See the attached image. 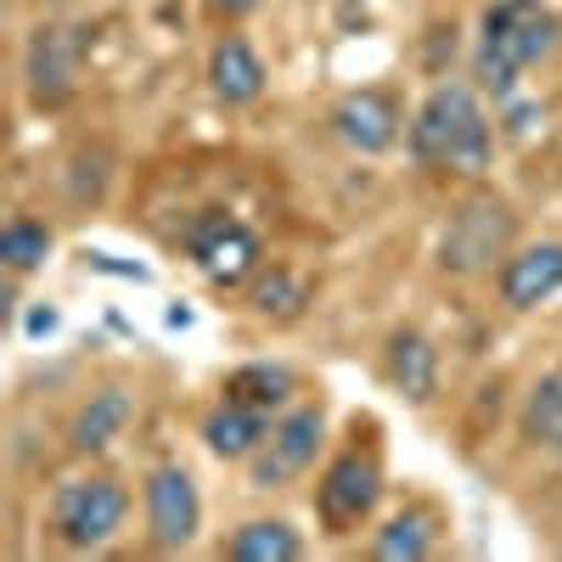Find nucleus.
<instances>
[{
  "label": "nucleus",
  "mask_w": 562,
  "mask_h": 562,
  "mask_svg": "<svg viewBox=\"0 0 562 562\" xmlns=\"http://www.w3.org/2000/svg\"><path fill=\"white\" fill-rule=\"evenodd\" d=\"M265 0H203V12L209 18H220V23H237V18H248V12H259Z\"/></svg>",
  "instance_id": "22"
},
{
  "label": "nucleus",
  "mask_w": 562,
  "mask_h": 562,
  "mask_svg": "<svg viewBox=\"0 0 562 562\" xmlns=\"http://www.w3.org/2000/svg\"><path fill=\"white\" fill-rule=\"evenodd\" d=\"M130 416H135V400H130L119 383L97 389V394L74 411V422H68V450H74V456H102V450L130 428Z\"/></svg>",
  "instance_id": "15"
},
{
  "label": "nucleus",
  "mask_w": 562,
  "mask_h": 562,
  "mask_svg": "<svg viewBox=\"0 0 562 562\" xmlns=\"http://www.w3.org/2000/svg\"><path fill=\"white\" fill-rule=\"evenodd\" d=\"M220 557L231 562H299L304 557V535L288 518H248L225 535Z\"/></svg>",
  "instance_id": "17"
},
{
  "label": "nucleus",
  "mask_w": 562,
  "mask_h": 562,
  "mask_svg": "<svg viewBox=\"0 0 562 562\" xmlns=\"http://www.w3.org/2000/svg\"><path fill=\"white\" fill-rule=\"evenodd\" d=\"M140 506H147V540L158 551H186L198 535H203V495H198V479L186 467L164 461L147 473L140 484Z\"/></svg>",
  "instance_id": "9"
},
{
  "label": "nucleus",
  "mask_w": 562,
  "mask_h": 562,
  "mask_svg": "<svg viewBox=\"0 0 562 562\" xmlns=\"http://www.w3.org/2000/svg\"><path fill=\"white\" fill-rule=\"evenodd\" d=\"M326 445V405H288L276 422H270V439L259 445V456L248 461L254 467V490H281L288 479H304L315 456Z\"/></svg>",
  "instance_id": "8"
},
{
  "label": "nucleus",
  "mask_w": 562,
  "mask_h": 562,
  "mask_svg": "<svg viewBox=\"0 0 562 562\" xmlns=\"http://www.w3.org/2000/svg\"><path fill=\"white\" fill-rule=\"evenodd\" d=\"M52 326H57V310H52V304H34L29 321H23V333H29V338H45Z\"/></svg>",
  "instance_id": "23"
},
{
  "label": "nucleus",
  "mask_w": 562,
  "mask_h": 562,
  "mask_svg": "<svg viewBox=\"0 0 562 562\" xmlns=\"http://www.w3.org/2000/svg\"><path fill=\"white\" fill-rule=\"evenodd\" d=\"M333 135L344 140L349 153L360 158H383L394 140H400V102L389 90H349V97L333 102Z\"/></svg>",
  "instance_id": "10"
},
{
  "label": "nucleus",
  "mask_w": 562,
  "mask_h": 562,
  "mask_svg": "<svg viewBox=\"0 0 562 562\" xmlns=\"http://www.w3.org/2000/svg\"><path fill=\"white\" fill-rule=\"evenodd\" d=\"M557 40L562 23L546 0H490L479 18V52H473L479 90H490L495 108H506L524 90V74L557 52Z\"/></svg>",
  "instance_id": "2"
},
{
  "label": "nucleus",
  "mask_w": 562,
  "mask_h": 562,
  "mask_svg": "<svg viewBox=\"0 0 562 562\" xmlns=\"http://www.w3.org/2000/svg\"><path fill=\"white\" fill-rule=\"evenodd\" d=\"M310 304V281L288 265H259V276L248 281V310L259 321H293Z\"/></svg>",
  "instance_id": "19"
},
{
  "label": "nucleus",
  "mask_w": 562,
  "mask_h": 562,
  "mask_svg": "<svg viewBox=\"0 0 562 562\" xmlns=\"http://www.w3.org/2000/svg\"><path fill=\"white\" fill-rule=\"evenodd\" d=\"M434 546H439V518L428 506H405L371 535V557L378 562H422L434 557Z\"/></svg>",
  "instance_id": "18"
},
{
  "label": "nucleus",
  "mask_w": 562,
  "mask_h": 562,
  "mask_svg": "<svg viewBox=\"0 0 562 562\" xmlns=\"http://www.w3.org/2000/svg\"><path fill=\"white\" fill-rule=\"evenodd\" d=\"M85 74V29L68 23H40L23 45V90L34 108H63L79 97Z\"/></svg>",
  "instance_id": "7"
},
{
  "label": "nucleus",
  "mask_w": 562,
  "mask_h": 562,
  "mask_svg": "<svg viewBox=\"0 0 562 562\" xmlns=\"http://www.w3.org/2000/svg\"><path fill=\"white\" fill-rule=\"evenodd\" d=\"M220 394L237 400V405H254V411H265V416H281V411L293 405V394H299V378H293L281 360H248V366H237V371H225Z\"/></svg>",
  "instance_id": "16"
},
{
  "label": "nucleus",
  "mask_w": 562,
  "mask_h": 562,
  "mask_svg": "<svg viewBox=\"0 0 562 562\" xmlns=\"http://www.w3.org/2000/svg\"><path fill=\"white\" fill-rule=\"evenodd\" d=\"M383 456L371 445H349L326 461V473L315 479V518L326 535H355L378 518L383 506Z\"/></svg>",
  "instance_id": "4"
},
{
  "label": "nucleus",
  "mask_w": 562,
  "mask_h": 562,
  "mask_svg": "<svg viewBox=\"0 0 562 562\" xmlns=\"http://www.w3.org/2000/svg\"><path fill=\"white\" fill-rule=\"evenodd\" d=\"M405 147L422 169H450L479 180L495 158V124L479 102V85L439 79L405 124Z\"/></svg>",
  "instance_id": "1"
},
{
  "label": "nucleus",
  "mask_w": 562,
  "mask_h": 562,
  "mask_svg": "<svg viewBox=\"0 0 562 562\" xmlns=\"http://www.w3.org/2000/svg\"><path fill=\"white\" fill-rule=\"evenodd\" d=\"M512 237H518V214H512L501 198H473L450 214V225L439 231V270L456 281L473 276H495V265H506Z\"/></svg>",
  "instance_id": "3"
},
{
  "label": "nucleus",
  "mask_w": 562,
  "mask_h": 562,
  "mask_svg": "<svg viewBox=\"0 0 562 562\" xmlns=\"http://www.w3.org/2000/svg\"><path fill=\"white\" fill-rule=\"evenodd\" d=\"M186 259L198 265V276L209 288L231 293V288H248L265 265V243L248 220H237L231 209H203L192 225H186Z\"/></svg>",
  "instance_id": "5"
},
{
  "label": "nucleus",
  "mask_w": 562,
  "mask_h": 562,
  "mask_svg": "<svg viewBox=\"0 0 562 562\" xmlns=\"http://www.w3.org/2000/svg\"><path fill=\"white\" fill-rule=\"evenodd\" d=\"M130 524V490L113 473H90V479H68L52 495V535L68 551H102L119 529Z\"/></svg>",
  "instance_id": "6"
},
{
  "label": "nucleus",
  "mask_w": 562,
  "mask_h": 562,
  "mask_svg": "<svg viewBox=\"0 0 562 562\" xmlns=\"http://www.w3.org/2000/svg\"><path fill=\"white\" fill-rule=\"evenodd\" d=\"M518 428L535 450H562V366H551L546 378L529 389Z\"/></svg>",
  "instance_id": "21"
},
{
  "label": "nucleus",
  "mask_w": 562,
  "mask_h": 562,
  "mask_svg": "<svg viewBox=\"0 0 562 562\" xmlns=\"http://www.w3.org/2000/svg\"><path fill=\"white\" fill-rule=\"evenodd\" d=\"M40 7H68V0H40Z\"/></svg>",
  "instance_id": "24"
},
{
  "label": "nucleus",
  "mask_w": 562,
  "mask_h": 562,
  "mask_svg": "<svg viewBox=\"0 0 562 562\" xmlns=\"http://www.w3.org/2000/svg\"><path fill=\"white\" fill-rule=\"evenodd\" d=\"M383 371L411 405H434V394H439V344L428 333H416V326H394L389 344H383Z\"/></svg>",
  "instance_id": "12"
},
{
  "label": "nucleus",
  "mask_w": 562,
  "mask_h": 562,
  "mask_svg": "<svg viewBox=\"0 0 562 562\" xmlns=\"http://www.w3.org/2000/svg\"><path fill=\"white\" fill-rule=\"evenodd\" d=\"M57 237L52 225L34 220V214H12L7 225H0V265H7V276H34L45 259H52Z\"/></svg>",
  "instance_id": "20"
},
{
  "label": "nucleus",
  "mask_w": 562,
  "mask_h": 562,
  "mask_svg": "<svg viewBox=\"0 0 562 562\" xmlns=\"http://www.w3.org/2000/svg\"><path fill=\"white\" fill-rule=\"evenodd\" d=\"M270 422H276V416H265V411H254V405H237V400L220 394V405L203 416V445H209V456H220V461H254L259 445L270 439Z\"/></svg>",
  "instance_id": "14"
},
{
  "label": "nucleus",
  "mask_w": 562,
  "mask_h": 562,
  "mask_svg": "<svg viewBox=\"0 0 562 562\" xmlns=\"http://www.w3.org/2000/svg\"><path fill=\"white\" fill-rule=\"evenodd\" d=\"M265 63L259 52L243 40V34H220L214 40V52H209V90L225 102V108H248L265 97Z\"/></svg>",
  "instance_id": "13"
},
{
  "label": "nucleus",
  "mask_w": 562,
  "mask_h": 562,
  "mask_svg": "<svg viewBox=\"0 0 562 562\" xmlns=\"http://www.w3.org/2000/svg\"><path fill=\"white\" fill-rule=\"evenodd\" d=\"M495 288L506 310H540L546 299L562 293V243H529L512 248L506 265L495 270Z\"/></svg>",
  "instance_id": "11"
}]
</instances>
